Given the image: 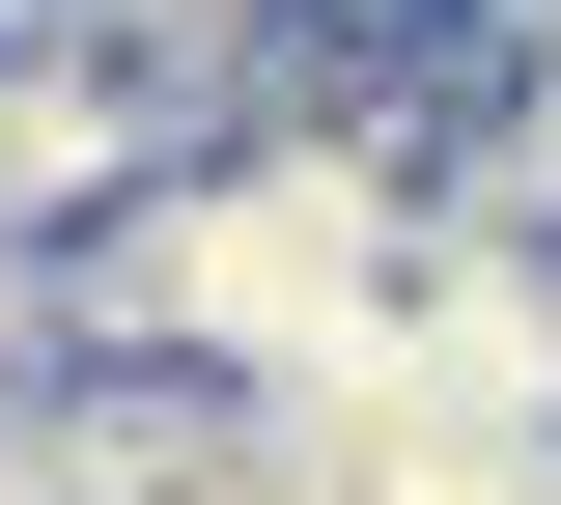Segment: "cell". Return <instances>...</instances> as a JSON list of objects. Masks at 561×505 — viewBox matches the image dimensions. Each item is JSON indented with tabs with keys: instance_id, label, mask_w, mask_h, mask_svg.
I'll list each match as a JSON object with an SVG mask.
<instances>
[{
	"instance_id": "cell-3",
	"label": "cell",
	"mask_w": 561,
	"mask_h": 505,
	"mask_svg": "<svg viewBox=\"0 0 561 505\" xmlns=\"http://www.w3.org/2000/svg\"><path fill=\"white\" fill-rule=\"evenodd\" d=\"M57 337H84V309H57V253H0V422L57 393Z\"/></svg>"
},
{
	"instance_id": "cell-1",
	"label": "cell",
	"mask_w": 561,
	"mask_h": 505,
	"mask_svg": "<svg viewBox=\"0 0 561 505\" xmlns=\"http://www.w3.org/2000/svg\"><path fill=\"white\" fill-rule=\"evenodd\" d=\"M421 225H449V141H421V113H253V141H197L140 225H84L57 309L113 365H197V393H253V422L309 449L365 365H393Z\"/></svg>"
},
{
	"instance_id": "cell-2",
	"label": "cell",
	"mask_w": 561,
	"mask_h": 505,
	"mask_svg": "<svg viewBox=\"0 0 561 505\" xmlns=\"http://www.w3.org/2000/svg\"><path fill=\"white\" fill-rule=\"evenodd\" d=\"M253 393H197V365H113V337H57V393L0 422V505H225L253 478Z\"/></svg>"
}]
</instances>
